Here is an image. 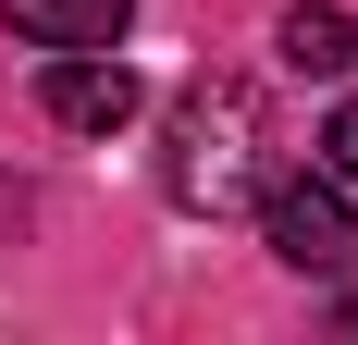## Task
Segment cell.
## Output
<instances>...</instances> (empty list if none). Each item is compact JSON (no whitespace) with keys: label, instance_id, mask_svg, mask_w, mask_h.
Segmentation results:
<instances>
[{"label":"cell","instance_id":"cell-1","mask_svg":"<svg viewBox=\"0 0 358 345\" xmlns=\"http://www.w3.org/2000/svg\"><path fill=\"white\" fill-rule=\"evenodd\" d=\"M161 198L173 210H248L259 198V87L248 74H198L161 124Z\"/></svg>","mask_w":358,"mask_h":345},{"label":"cell","instance_id":"cell-2","mask_svg":"<svg viewBox=\"0 0 358 345\" xmlns=\"http://www.w3.org/2000/svg\"><path fill=\"white\" fill-rule=\"evenodd\" d=\"M259 235H272L285 272H358V198L334 185V172L272 185V198H259Z\"/></svg>","mask_w":358,"mask_h":345},{"label":"cell","instance_id":"cell-3","mask_svg":"<svg viewBox=\"0 0 358 345\" xmlns=\"http://www.w3.org/2000/svg\"><path fill=\"white\" fill-rule=\"evenodd\" d=\"M37 99H50V124H74V136H124V124H136V74L99 62V50H62Z\"/></svg>","mask_w":358,"mask_h":345},{"label":"cell","instance_id":"cell-4","mask_svg":"<svg viewBox=\"0 0 358 345\" xmlns=\"http://www.w3.org/2000/svg\"><path fill=\"white\" fill-rule=\"evenodd\" d=\"M0 25L25 37V50H111V37L136 25V0H0Z\"/></svg>","mask_w":358,"mask_h":345},{"label":"cell","instance_id":"cell-5","mask_svg":"<svg viewBox=\"0 0 358 345\" xmlns=\"http://www.w3.org/2000/svg\"><path fill=\"white\" fill-rule=\"evenodd\" d=\"M285 74H322V87L358 74V13L346 0H296L285 13Z\"/></svg>","mask_w":358,"mask_h":345},{"label":"cell","instance_id":"cell-6","mask_svg":"<svg viewBox=\"0 0 358 345\" xmlns=\"http://www.w3.org/2000/svg\"><path fill=\"white\" fill-rule=\"evenodd\" d=\"M322 172H334V185H358V87L334 99V124H322Z\"/></svg>","mask_w":358,"mask_h":345}]
</instances>
